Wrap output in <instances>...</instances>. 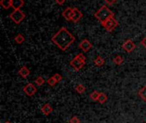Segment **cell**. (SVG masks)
Returning a JSON list of instances; mask_svg holds the SVG:
<instances>
[{"mask_svg":"<svg viewBox=\"0 0 146 123\" xmlns=\"http://www.w3.org/2000/svg\"><path fill=\"white\" fill-rule=\"evenodd\" d=\"M51 41L61 51H65L75 41V37L65 27H62L52 36Z\"/></svg>","mask_w":146,"mask_h":123,"instance_id":"6da1fadb","label":"cell"},{"mask_svg":"<svg viewBox=\"0 0 146 123\" xmlns=\"http://www.w3.org/2000/svg\"><path fill=\"white\" fill-rule=\"evenodd\" d=\"M94 16L102 23L104 21H105L107 19L114 16V13L112 12V10L110 9L109 7H107V5H103L95 14Z\"/></svg>","mask_w":146,"mask_h":123,"instance_id":"7a4b0ae2","label":"cell"},{"mask_svg":"<svg viewBox=\"0 0 146 123\" xmlns=\"http://www.w3.org/2000/svg\"><path fill=\"white\" fill-rule=\"evenodd\" d=\"M70 66L74 68V71H80L86 64V57L82 53H79L76 57H74L69 62Z\"/></svg>","mask_w":146,"mask_h":123,"instance_id":"3957f363","label":"cell"},{"mask_svg":"<svg viewBox=\"0 0 146 123\" xmlns=\"http://www.w3.org/2000/svg\"><path fill=\"white\" fill-rule=\"evenodd\" d=\"M101 24L108 32H112L113 30H115L118 27L119 22L116 21V19L114 16H112V17L107 19L105 21L102 22Z\"/></svg>","mask_w":146,"mask_h":123,"instance_id":"277c9868","label":"cell"},{"mask_svg":"<svg viewBox=\"0 0 146 123\" xmlns=\"http://www.w3.org/2000/svg\"><path fill=\"white\" fill-rule=\"evenodd\" d=\"M26 17V15L24 14L23 11L21 9H16L14 10L12 13L9 14V18L15 23V24H20Z\"/></svg>","mask_w":146,"mask_h":123,"instance_id":"5b68a950","label":"cell"},{"mask_svg":"<svg viewBox=\"0 0 146 123\" xmlns=\"http://www.w3.org/2000/svg\"><path fill=\"white\" fill-rule=\"evenodd\" d=\"M23 92L26 95L32 97L37 92V88L33 83H28L23 87Z\"/></svg>","mask_w":146,"mask_h":123,"instance_id":"8992f818","label":"cell"},{"mask_svg":"<svg viewBox=\"0 0 146 123\" xmlns=\"http://www.w3.org/2000/svg\"><path fill=\"white\" fill-rule=\"evenodd\" d=\"M122 48L124 51H126L127 53H130V52H133L134 51V49L136 48V45L133 42V40L131 39H127L126 40L123 45H122Z\"/></svg>","mask_w":146,"mask_h":123,"instance_id":"52a82bcc","label":"cell"},{"mask_svg":"<svg viewBox=\"0 0 146 123\" xmlns=\"http://www.w3.org/2000/svg\"><path fill=\"white\" fill-rule=\"evenodd\" d=\"M79 48L81 49L84 52H88L92 48V45L88 39H85L79 44Z\"/></svg>","mask_w":146,"mask_h":123,"instance_id":"ba28073f","label":"cell"},{"mask_svg":"<svg viewBox=\"0 0 146 123\" xmlns=\"http://www.w3.org/2000/svg\"><path fill=\"white\" fill-rule=\"evenodd\" d=\"M82 17H83V14L81 13V11L77 8H73V15H72L71 21L78 22Z\"/></svg>","mask_w":146,"mask_h":123,"instance_id":"9c48e42d","label":"cell"},{"mask_svg":"<svg viewBox=\"0 0 146 123\" xmlns=\"http://www.w3.org/2000/svg\"><path fill=\"white\" fill-rule=\"evenodd\" d=\"M24 3V0H11V8H13L14 10L21 9Z\"/></svg>","mask_w":146,"mask_h":123,"instance_id":"30bf717a","label":"cell"},{"mask_svg":"<svg viewBox=\"0 0 146 123\" xmlns=\"http://www.w3.org/2000/svg\"><path fill=\"white\" fill-rule=\"evenodd\" d=\"M18 74H19L21 77H22V78L26 79V78H27V77H28V75L30 74V70L27 68V67H26V66H22V67L19 69V71H18Z\"/></svg>","mask_w":146,"mask_h":123,"instance_id":"8fae6325","label":"cell"},{"mask_svg":"<svg viewBox=\"0 0 146 123\" xmlns=\"http://www.w3.org/2000/svg\"><path fill=\"white\" fill-rule=\"evenodd\" d=\"M72 15H73V8L68 7V8H66V9L62 11V16H63L67 21H71Z\"/></svg>","mask_w":146,"mask_h":123,"instance_id":"7c38bea8","label":"cell"},{"mask_svg":"<svg viewBox=\"0 0 146 123\" xmlns=\"http://www.w3.org/2000/svg\"><path fill=\"white\" fill-rule=\"evenodd\" d=\"M41 111H42V113H43L44 116H49L50 114L52 113L53 109H52V107H51L49 104H44V105L41 107Z\"/></svg>","mask_w":146,"mask_h":123,"instance_id":"4fadbf2b","label":"cell"},{"mask_svg":"<svg viewBox=\"0 0 146 123\" xmlns=\"http://www.w3.org/2000/svg\"><path fill=\"white\" fill-rule=\"evenodd\" d=\"M104 63H105V60L101 56H98L94 59V64L98 67H102Z\"/></svg>","mask_w":146,"mask_h":123,"instance_id":"5bb4252c","label":"cell"},{"mask_svg":"<svg viewBox=\"0 0 146 123\" xmlns=\"http://www.w3.org/2000/svg\"><path fill=\"white\" fill-rule=\"evenodd\" d=\"M0 5L4 9H9L11 8V0H0Z\"/></svg>","mask_w":146,"mask_h":123,"instance_id":"9a60e30c","label":"cell"},{"mask_svg":"<svg viewBox=\"0 0 146 123\" xmlns=\"http://www.w3.org/2000/svg\"><path fill=\"white\" fill-rule=\"evenodd\" d=\"M107 100H108L107 95H106L105 93H104V92H100L99 97H98V102L99 104H104Z\"/></svg>","mask_w":146,"mask_h":123,"instance_id":"2e32d148","label":"cell"},{"mask_svg":"<svg viewBox=\"0 0 146 123\" xmlns=\"http://www.w3.org/2000/svg\"><path fill=\"white\" fill-rule=\"evenodd\" d=\"M15 41L17 43V44H19V45H21L24 41H25V38H24V36L22 35V34H21V33H18L15 37Z\"/></svg>","mask_w":146,"mask_h":123,"instance_id":"e0dca14e","label":"cell"},{"mask_svg":"<svg viewBox=\"0 0 146 123\" xmlns=\"http://www.w3.org/2000/svg\"><path fill=\"white\" fill-rule=\"evenodd\" d=\"M139 96L142 98V100L145 101L146 102V86H145L144 87H142L139 92Z\"/></svg>","mask_w":146,"mask_h":123,"instance_id":"ac0fdd59","label":"cell"},{"mask_svg":"<svg viewBox=\"0 0 146 123\" xmlns=\"http://www.w3.org/2000/svg\"><path fill=\"white\" fill-rule=\"evenodd\" d=\"M86 88L82 84H79V85H77L76 87H75V91H76L78 93H80V94L84 93V92H86Z\"/></svg>","mask_w":146,"mask_h":123,"instance_id":"d6986e66","label":"cell"},{"mask_svg":"<svg viewBox=\"0 0 146 123\" xmlns=\"http://www.w3.org/2000/svg\"><path fill=\"white\" fill-rule=\"evenodd\" d=\"M113 62H114V63L115 64V65H121L122 63H123V57H121V56H116L115 58H114V60H113Z\"/></svg>","mask_w":146,"mask_h":123,"instance_id":"ffe728a7","label":"cell"},{"mask_svg":"<svg viewBox=\"0 0 146 123\" xmlns=\"http://www.w3.org/2000/svg\"><path fill=\"white\" fill-rule=\"evenodd\" d=\"M47 84L49 85V86H55L58 82L56 81V80L55 79V77L54 76H52V77H50V78H49L48 80H47Z\"/></svg>","mask_w":146,"mask_h":123,"instance_id":"44dd1931","label":"cell"},{"mask_svg":"<svg viewBox=\"0 0 146 123\" xmlns=\"http://www.w3.org/2000/svg\"><path fill=\"white\" fill-rule=\"evenodd\" d=\"M35 84L37 85V86H43L44 84V82H45V80H44V78L43 77H41V76H38V77H37L36 78V80H35Z\"/></svg>","mask_w":146,"mask_h":123,"instance_id":"7402d4cb","label":"cell"},{"mask_svg":"<svg viewBox=\"0 0 146 123\" xmlns=\"http://www.w3.org/2000/svg\"><path fill=\"white\" fill-rule=\"evenodd\" d=\"M100 92H97V91H93L91 94H90V98L93 100V101H98V97H99Z\"/></svg>","mask_w":146,"mask_h":123,"instance_id":"603a6c76","label":"cell"},{"mask_svg":"<svg viewBox=\"0 0 146 123\" xmlns=\"http://www.w3.org/2000/svg\"><path fill=\"white\" fill-rule=\"evenodd\" d=\"M69 123H80V119L77 116H73L69 120Z\"/></svg>","mask_w":146,"mask_h":123,"instance_id":"cb8c5ba5","label":"cell"},{"mask_svg":"<svg viewBox=\"0 0 146 123\" xmlns=\"http://www.w3.org/2000/svg\"><path fill=\"white\" fill-rule=\"evenodd\" d=\"M54 77H55V79L56 80V81L57 82H60L62 80V75L60 74H58V73H56V74H55L54 75H53Z\"/></svg>","mask_w":146,"mask_h":123,"instance_id":"d4e9b609","label":"cell"},{"mask_svg":"<svg viewBox=\"0 0 146 123\" xmlns=\"http://www.w3.org/2000/svg\"><path fill=\"white\" fill-rule=\"evenodd\" d=\"M116 1H117V0H104V2H105L107 4H109V5H112V4H114Z\"/></svg>","mask_w":146,"mask_h":123,"instance_id":"484cf974","label":"cell"},{"mask_svg":"<svg viewBox=\"0 0 146 123\" xmlns=\"http://www.w3.org/2000/svg\"><path fill=\"white\" fill-rule=\"evenodd\" d=\"M65 1H66V0H56V3L57 4H59V5H62V4L65 3Z\"/></svg>","mask_w":146,"mask_h":123,"instance_id":"4316f807","label":"cell"},{"mask_svg":"<svg viewBox=\"0 0 146 123\" xmlns=\"http://www.w3.org/2000/svg\"><path fill=\"white\" fill-rule=\"evenodd\" d=\"M141 45H143V46H144V47L146 49V37L142 39V41H141Z\"/></svg>","mask_w":146,"mask_h":123,"instance_id":"83f0119b","label":"cell"},{"mask_svg":"<svg viewBox=\"0 0 146 123\" xmlns=\"http://www.w3.org/2000/svg\"><path fill=\"white\" fill-rule=\"evenodd\" d=\"M4 123H11L10 122H4Z\"/></svg>","mask_w":146,"mask_h":123,"instance_id":"f1b7e54d","label":"cell"},{"mask_svg":"<svg viewBox=\"0 0 146 123\" xmlns=\"http://www.w3.org/2000/svg\"><path fill=\"white\" fill-rule=\"evenodd\" d=\"M74 1H75V0H74Z\"/></svg>","mask_w":146,"mask_h":123,"instance_id":"f546056e","label":"cell"}]
</instances>
